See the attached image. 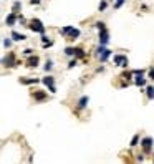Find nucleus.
<instances>
[{"label":"nucleus","instance_id":"1","mask_svg":"<svg viewBox=\"0 0 154 164\" xmlns=\"http://www.w3.org/2000/svg\"><path fill=\"white\" fill-rule=\"evenodd\" d=\"M111 53H113V51L111 50H106V48H104V45H100V48H98V57H100V60L101 61H106L108 58L111 57Z\"/></svg>","mask_w":154,"mask_h":164},{"label":"nucleus","instance_id":"2","mask_svg":"<svg viewBox=\"0 0 154 164\" xmlns=\"http://www.w3.org/2000/svg\"><path fill=\"white\" fill-rule=\"evenodd\" d=\"M30 30H33V32H38V33H43L45 32V25H43V23H41L40 22V20H31V22H30Z\"/></svg>","mask_w":154,"mask_h":164},{"label":"nucleus","instance_id":"3","mask_svg":"<svg viewBox=\"0 0 154 164\" xmlns=\"http://www.w3.org/2000/svg\"><path fill=\"white\" fill-rule=\"evenodd\" d=\"M113 60H114V63H116V65L123 66V68H126V66H128V58H126L124 55H116Z\"/></svg>","mask_w":154,"mask_h":164},{"label":"nucleus","instance_id":"4","mask_svg":"<svg viewBox=\"0 0 154 164\" xmlns=\"http://www.w3.org/2000/svg\"><path fill=\"white\" fill-rule=\"evenodd\" d=\"M141 146L144 148V151L146 152H149L151 151V146H152V138H144V139H141Z\"/></svg>","mask_w":154,"mask_h":164},{"label":"nucleus","instance_id":"5","mask_svg":"<svg viewBox=\"0 0 154 164\" xmlns=\"http://www.w3.org/2000/svg\"><path fill=\"white\" fill-rule=\"evenodd\" d=\"M109 41V35H108V30H101L100 32V45H106Z\"/></svg>","mask_w":154,"mask_h":164},{"label":"nucleus","instance_id":"6","mask_svg":"<svg viewBox=\"0 0 154 164\" xmlns=\"http://www.w3.org/2000/svg\"><path fill=\"white\" fill-rule=\"evenodd\" d=\"M3 65H5V66H17L18 63L15 61V55L10 53V57H8V58H3Z\"/></svg>","mask_w":154,"mask_h":164},{"label":"nucleus","instance_id":"7","mask_svg":"<svg viewBox=\"0 0 154 164\" xmlns=\"http://www.w3.org/2000/svg\"><path fill=\"white\" fill-rule=\"evenodd\" d=\"M37 65H38V57H30L27 60V66L28 68H37Z\"/></svg>","mask_w":154,"mask_h":164},{"label":"nucleus","instance_id":"8","mask_svg":"<svg viewBox=\"0 0 154 164\" xmlns=\"http://www.w3.org/2000/svg\"><path fill=\"white\" fill-rule=\"evenodd\" d=\"M88 96H81L80 98V101H78V110H85L86 108V104H88Z\"/></svg>","mask_w":154,"mask_h":164},{"label":"nucleus","instance_id":"9","mask_svg":"<svg viewBox=\"0 0 154 164\" xmlns=\"http://www.w3.org/2000/svg\"><path fill=\"white\" fill-rule=\"evenodd\" d=\"M33 98L37 100V101H43L45 98H47V93H45V91H35L33 93Z\"/></svg>","mask_w":154,"mask_h":164},{"label":"nucleus","instance_id":"10","mask_svg":"<svg viewBox=\"0 0 154 164\" xmlns=\"http://www.w3.org/2000/svg\"><path fill=\"white\" fill-rule=\"evenodd\" d=\"M12 38L13 40H17V41H22V40H25V35L23 33H18V32H12Z\"/></svg>","mask_w":154,"mask_h":164},{"label":"nucleus","instance_id":"11","mask_svg":"<svg viewBox=\"0 0 154 164\" xmlns=\"http://www.w3.org/2000/svg\"><path fill=\"white\" fill-rule=\"evenodd\" d=\"M38 80L37 78H20V83H23V85H31V83H37Z\"/></svg>","mask_w":154,"mask_h":164},{"label":"nucleus","instance_id":"12","mask_svg":"<svg viewBox=\"0 0 154 164\" xmlns=\"http://www.w3.org/2000/svg\"><path fill=\"white\" fill-rule=\"evenodd\" d=\"M134 83H136L138 86H144V85H146V80L142 78V75H139L138 78H136V81H134Z\"/></svg>","mask_w":154,"mask_h":164},{"label":"nucleus","instance_id":"13","mask_svg":"<svg viewBox=\"0 0 154 164\" xmlns=\"http://www.w3.org/2000/svg\"><path fill=\"white\" fill-rule=\"evenodd\" d=\"M13 23H15V12L7 17V25H13Z\"/></svg>","mask_w":154,"mask_h":164},{"label":"nucleus","instance_id":"14","mask_svg":"<svg viewBox=\"0 0 154 164\" xmlns=\"http://www.w3.org/2000/svg\"><path fill=\"white\" fill-rule=\"evenodd\" d=\"M76 37H80V30L78 28H73L71 33H70V40H75Z\"/></svg>","mask_w":154,"mask_h":164},{"label":"nucleus","instance_id":"15","mask_svg":"<svg viewBox=\"0 0 154 164\" xmlns=\"http://www.w3.org/2000/svg\"><path fill=\"white\" fill-rule=\"evenodd\" d=\"M43 83L47 86H53V76H47V78H43Z\"/></svg>","mask_w":154,"mask_h":164},{"label":"nucleus","instance_id":"16","mask_svg":"<svg viewBox=\"0 0 154 164\" xmlns=\"http://www.w3.org/2000/svg\"><path fill=\"white\" fill-rule=\"evenodd\" d=\"M146 91H148V98L152 100V98H154V88H152V86H148V88H146Z\"/></svg>","mask_w":154,"mask_h":164},{"label":"nucleus","instance_id":"17","mask_svg":"<svg viewBox=\"0 0 154 164\" xmlns=\"http://www.w3.org/2000/svg\"><path fill=\"white\" fill-rule=\"evenodd\" d=\"M65 53L68 55V57H71V55H76V48H71V47H68L65 50Z\"/></svg>","mask_w":154,"mask_h":164},{"label":"nucleus","instance_id":"18","mask_svg":"<svg viewBox=\"0 0 154 164\" xmlns=\"http://www.w3.org/2000/svg\"><path fill=\"white\" fill-rule=\"evenodd\" d=\"M71 30H73V27H65V28H61V33L63 35H70V33H71Z\"/></svg>","mask_w":154,"mask_h":164},{"label":"nucleus","instance_id":"19","mask_svg":"<svg viewBox=\"0 0 154 164\" xmlns=\"http://www.w3.org/2000/svg\"><path fill=\"white\" fill-rule=\"evenodd\" d=\"M133 75H134L133 71H126V73H123V75H121V78H124V80H129Z\"/></svg>","mask_w":154,"mask_h":164},{"label":"nucleus","instance_id":"20","mask_svg":"<svg viewBox=\"0 0 154 164\" xmlns=\"http://www.w3.org/2000/svg\"><path fill=\"white\" fill-rule=\"evenodd\" d=\"M138 141H139V136H138V134H136V136H134V138H133V139H131V146H133V148H134V146H138Z\"/></svg>","mask_w":154,"mask_h":164},{"label":"nucleus","instance_id":"21","mask_svg":"<svg viewBox=\"0 0 154 164\" xmlns=\"http://www.w3.org/2000/svg\"><path fill=\"white\" fill-rule=\"evenodd\" d=\"M76 57H78V58H83V57H85V51H83L81 48H76Z\"/></svg>","mask_w":154,"mask_h":164},{"label":"nucleus","instance_id":"22","mask_svg":"<svg viewBox=\"0 0 154 164\" xmlns=\"http://www.w3.org/2000/svg\"><path fill=\"white\" fill-rule=\"evenodd\" d=\"M106 7H108V2H106V0H103V2L100 3V12H103V10L106 8Z\"/></svg>","mask_w":154,"mask_h":164},{"label":"nucleus","instance_id":"23","mask_svg":"<svg viewBox=\"0 0 154 164\" xmlns=\"http://www.w3.org/2000/svg\"><path fill=\"white\" fill-rule=\"evenodd\" d=\"M51 66H53V63H51V61L48 60L47 63H45V70H47V71H50V70H51Z\"/></svg>","mask_w":154,"mask_h":164},{"label":"nucleus","instance_id":"24","mask_svg":"<svg viewBox=\"0 0 154 164\" xmlns=\"http://www.w3.org/2000/svg\"><path fill=\"white\" fill-rule=\"evenodd\" d=\"M96 28H100V30H104L106 27H104V23H103V22H96Z\"/></svg>","mask_w":154,"mask_h":164},{"label":"nucleus","instance_id":"25","mask_svg":"<svg viewBox=\"0 0 154 164\" xmlns=\"http://www.w3.org/2000/svg\"><path fill=\"white\" fill-rule=\"evenodd\" d=\"M149 80H154V68L149 70Z\"/></svg>","mask_w":154,"mask_h":164},{"label":"nucleus","instance_id":"26","mask_svg":"<svg viewBox=\"0 0 154 164\" xmlns=\"http://www.w3.org/2000/svg\"><path fill=\"white\" fill-rule=\"evenodd\" d=\"M123 3H124V0H118V2H116V5H114V7H116V8H119V7L123 5Z\"/></svg>","mask_w":154,"mask_h":164},{"label":"nucleus","instance_id":"27","mask_svg":"<svg viewBox=\"0 0 154 164\" xmlns=\"http://www.w3.org/2000/svg\"><path fill=\"white\" fill-rule=\"evenodd\" d=\"M3 45H5V47H10V45H12V41L7 38V40H3Z\"/></svg>","mask_w":154,"mask_h":164},{"label":"nucleus","instance_id":"28","mask_svg":"<svg viewBox=\"0 0 154 164\" xmlns=\"http://www.w3.org/2000/svg\"><path fill=\"white\" fill-rule=\"evenodd\" d=\"M31 51H33V50H30V48H27V50L23 51V53H25V55H28V57H30V55H31Z\"/></svg>","mask_w":154,"mask_h":164},{"label":"nucleus","instance_id":"29","mask_svg":"<svg viewBox=\"0 0 154 164\" xmlns=\"http://www.w3.org/2000/svg\"><path fill=\"white\" fill-rule=\"evenodd\" d=\"M75 65H76V60H71V61H70V65H68V66H70V68H73V66H75Z\"/></svg>","mask_w":154,"mask_h":164},{"label":"nucleus","instance_id":"30","mask_svg":"<svg viewBox=\"0 0 154 164\" xmlns=\"http://www.w3.org/2000/svg\"><path fill=\"white\" fill-rule=\"evenodd\" d=\"M31 5H37V3H40V0H30Z\"/></svg>","mask_w":154,"mask_h":164},{"label":"nucleus","instance_id":"31","mask_svg":"<svg viewBox=\"0 0 154 164\" xmlns=\"http://www.w3.org/2000/svg\"><path fill=\"white\" fill-rule=\"evenodd\" d=\"M136 158H138V161H142V159H144V156H142V154H138Z\"/></svg>","mask_w":154,"mask_h":164},{"label":"nucleus","instance_id":"32","mask_svg":"<svg viewBox=\"0 0 154 164\" xmlns=\"http://www.w3.org/2000/svg\"><path fill=\"white\" fill-rule=\"evenodd\" d=\"M55 91H57V88H55V85H53V86H50V93H55Z\"/></svg>","mask_w":154,"mask_h":164}]
</instances>
